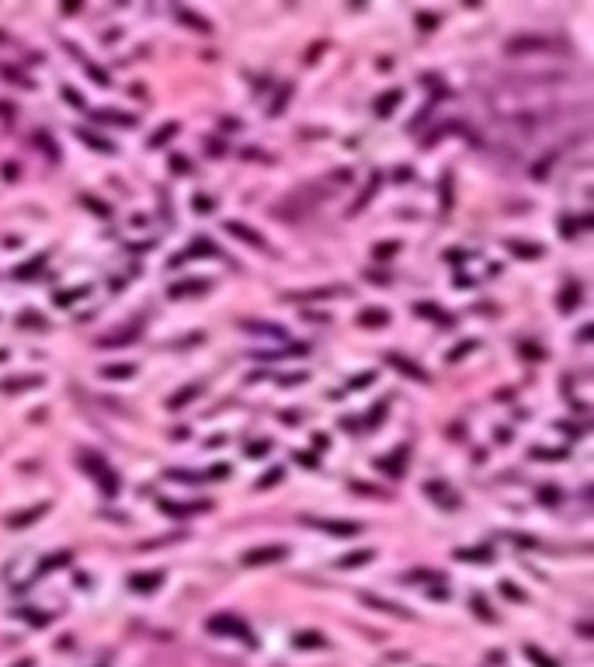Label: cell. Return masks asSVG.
I'll return each mask as SVG.
<instances>
[{
  "instance_id": "30",
  "label": "cell",
  "mask_w": 594,
  "mask_h": 667,
  "mask_svg": "<svg viewBox=\"0 0 594 667\" xmlns=\"http://www.w3.org/2000/svg\"><path fill=\"white\" fill-rule=\"evenodd\" d=\"M87 73H91V77L98 80L101 87H108V73H104V70H101V66H94V63H91V66H87Z\"/></svg>"
},
{
  "instance_id": "14",
  "label": "cell",
  "mask_w": 594,
  "mask_h": 667,
  "mask_svg": "<svg viewBox=\"0 0 594 667\" xmlns=\"http://www.w3.org/2000/svg\"><path fill=\"white\" fill-rule=\"evenodd\" d=\"M195 292H205V282H181V285H171V295H195Z\"/></svg>"
},
{
  "instance_id": "19",
  "label": "cell",
  "mask_w": 594,
  "mask_h": 667,
  "mask_svg": "<svg viewBox=\"0 0 594 667\" xmlns=\"http://www.w3.org/2000/svg\"><path fill=\"white\" fill-rule=\"evenodd\" d=\"M129 341H136V330H119L115 337H101L98 344L101 348H111V344H129Z\"/></svg>"
},
{
  "instance_id": "6",
  "label": "cell",
  "mask_w": 594,
  "mask_h": 667,
  "mask_svg": "<svg viewBox=\"0 0 594 667\" xmlns=\"http://www.w3.org/2000/svg\"><path fill=\"white\" fill-rule=\"evenodd\" d=\"M216 257V243L212 240H195L191 247H188V254H181V257H174L171 264H184V261H191V257Z\"/></svg>"
},
{
  "instance_id": "34",
  "label": "cell",
  "mask_w": 594,
  "mask_h": 667,
  "mask_svg": "<svg viewBox=\"0 0 594 667\" xmlns=\"http://www.w3.org/2000/svg\"><path fill=\"white\" fill-rule=\"evenodd\" d=\"M313 643L320 647L323 640H320V636H313V632H302V636H299V647H313Z\"/></svg>"
},
{
  "instance_id": "28",
  "label": "cell",
  "mask_w": 594,
  "mask_h": 667,
  "mask_svg": "<svg viewBox=\"0 0 594 667\" xmlns=\"http://www.w3.org/2000/svg\"><path fill=\"white\" fill-rule=\"evenodd\" d=\"M417 313H420V316H435V320H441V323L448 320L445 313H438V310H435V302H420V306H417Z\"/></svg>"
},
{
  "instance_id": "2",
  "label": "cell",
  "mask_w": 594,
  "mask_h": 667,
  "mask_svg": "<svg viewBox=\"0 0 594 667\" xmlns=\"http://www.w3.org/2000/svg\"><path fill=\"white\" fill-rule=\"evenodd\" d=\"M302 521L313 525V529L330 532V535H358V532H361L358 521H334V518H313V514H302Z\"/></svg>"
},
{
  "instance_id": "33",
  "label": "cell",
  "mask_w": 594,
  "mask_h": 667,
  "mask_svg": "<svg viewBox=\"0 0 594 667\" xmlns=\"http://www.w3.org/2000/svg\"><path fill=\"white\" fill-rule=\"evenodd\" d=\"M473 348H476L473 341H466V344H459V348H456V351H452V354H448V358H452V362H459L462 354H466V351H473Z\"/></svg>"
},
{
  "instance_id": "13",
  "label": "cell",
  "mask_w": 594,
  "mask_h": 667,
  "mask_svg": "<svg viewBox=\"0 0 594 667\" xmlns=\"http://www.w3.org/2000/svg\"><path fill=\"white\" fill-rule=\"evenodd\" d=\"M160 577H163L160 570H153V573H136V577H132V588H136V591H150V588H157Z\"/></svg>"
},
{
  "instance_id": "31",
  "label": "cell",
  "mask_w": 594,
  "mask_h": 667,
  "mask_svg": "<svg viewBox=\"0 0 594 667\" xmlns=\"http://www.w3.org/2000/svg\"><path fill=\"white\" fill-rule=\"evenodd\" d=\"M462 556H466V560H490V549H487V546H483V549H466Z\"/></svg>"
},
{
  "instance_id": "15",
  "label": "cell",
  "mask_w": 594,
  "mask_h": 667,
  "mask_svg": "<svg viewBox=\"0 0 594 667\" xmlns=\"http://www.w3.org/2000/svg\"><path fill=\"white\" fill-rule=\"evenodd\" d=\"M372 556H376L372 549H355L351 556H344V560H341V567H361V563H369Z\"/></svg>"
},
{
  "instance_id": "5",
  "label": "cell",
  "mask_w": 594,
  "mask_h": 667,
  "mask_svg": "<svg viewBox=\"0 0 594 667\" xmlns=\"http://www.w3.org/2000/svg\"><path fill=\"white\" fill-rule=\"evenodd\" d=\"M389 365H393L396 372H407L410 379H420V382H428V379H431L424 369H417L414 362H410V358H403V354H389Z\"/></svg>"
},
{
  "instance_id": "35",
  "label": "cell",
  "mask_w": 594,
  "mask_h": 667,
  "mask_svg": "<svg viewBox=\"0 0 594 667\" xmlns=\"http://www.w3.org/2000/svg\"><path fill=\"white\" fill-rule=\"evenodd\" d=\"M393 251H396V243H379V247H376V257H389Z\"/></svg>"
},
{
  "instance_id": "8",
  "label": "cell",
  "mask_w": 594,
  "mask_h": 667,
  "mask_svg": "<svg viewBox=\"0 0 594 667\" xmlns=\"http://www.w3.org/2000/svg\"><path fill=\"white\" fill-rule=\"evenodd\" d=\"M243 330H258V334H268V337H289L285 327H278V323H261V320H243Z\"/></svg>"
},
{
  "instance_id": "11",
  "label": "cell",
  "mask_w": 594,
  "mask_h": 667,
  "mask_svg": "<svg viewBox=\"0 0 594 667\" xmlns=\"http://www.w3.org/2000/svg\"><path fill=\"white\" fill-rule=\"evenodd\" d=\"M39 514H45V504H42V508H28V511H21V514H11V518H7V525H11V529H24V525H28V521H35Z\"/></svg>"
},
{
  "instance_id": "16",
  "label": "cell",
  "mask_w": 594,
  "mask_h": 667,
  "mask_svg": "<svg viewBox=\"0 0 594 667\" xmlns=\"http://www.w3.org/2000/svg\"><path fill=\"white\" fill-rule=\"evenodd\" d=\"M361 598H365V605H376V608H386L389 615H403V612H407L403 605H393V601H382V598H372V594H361Z\"/></svg>"
},
{
  "instance_id": "40",
  "label": "cell",
  "mask_w": 594,
  "mask_h": 667,
  "mask_svg": "<svg viewBox=\"0 0 594 667\" xmlns=\"http://www.w3.org/2000/svg\"><path fill=\"white\" fill-rule=\"evenodd\" d=\"M174 171H188V160H184V157H174Z\"/></svg>"
},
{
  "instance_id": "27",
  "label": "cell",
  "mask_w": 594,
  "mask_h": 667,
  "mask_svg": "<svg viewBox=\"0 0 594 667\" xmlns=\"http://www.w3.org/2000/svg\"><path fill=\"white\" fill-rule=\"evenodd\" d=\"M195 396H198V390H195V386H188L181 396H171V407H184V403H188V400H195Z\"/></svg>"
},
{
  "instance_id": "12",
  "label": "cell",
  "mask_w": 594,
  "mask_h": 667,
  "mask_svg": "<svg viewBox=\"0 0 594 667\" xmlns=\"http://www.w3.org/2000/svg\"><path fill=\"white\" fill-rule=\"evenodd\" d=\"M39 382H42V375H21V379H4V382H0V390L18 393L21 386H39Z\"/></svg>"
},
{
  "instance_id": "9",
  "label": "cell",
  "mask_w": 594,
  "mask_h": 667,
  "mask_svg": "<svg viewBox=\"0 0 594 667\" xmlns=\"http://www.w3.org/2000/svg\"><path fill=\"white\" fill-rule=\"evenodd\" d=\"M83 462H87L91 469H98L94 476H98L101 483H104V490H108V493L115 490V476H111V469H108V466H101V459H91V455H83Z\"/></svg>"
},
{
  "instance_id": "21",
  "label": "cell",
  "mask_w": 594,
  "mask_h": 667,
  "mask_svg": "<svg viewBox=\"0 0 594 667\" xmlns=\"http://www.w3.org/2000/svg\"><path fill=\"white\" fill-rule=\"evenodd\" d=\"M132 372H136L132 365H108V369H101V375H108V379H129Z\"/></svg>"
},
{
  "instance_id": "29",
  "label": "cell",
  "mask_w": 594,
  "mask_h": 667,
  "mask_svg": "<svg viewBox=\"0 0 594 667\" xmlns=\"http://www.w3.org/2000/svg\"><path fill=\"white\" fill-rule=\"evenodd\" d=\"M281 473H285V469H281V466H275V469H268V476H264V480H258V487H261V490H264V487H271V483H278V480H281Z\"/></svg>"
},
{
  "instance_id": "4",
  "label": "cell",
  "mask_w": 594,
  "mask_h": 667,
  "mask_svg": "<svg viewBox=\"0 0 594 667\" xmlns=\"http://www.w3.org/2000/svg\"><path fill=\"white\" fill-rule=\"evenodd\" d=\"M226 233H230V236H237V240H243V243H250V247H261V251H264V236L254 233L250 226L237 223V219H233V223H226Z\"/></svg>"
},
{
  "instance_id": "1",
  "label": "cell",
  "mask_w": 594,
  "mask_h": 667,
  "mask_svg": "<svg viewBox=\"0 0 594 667\" xmlns=\"http://www.w3.org/2000/svg\"><path fill=\"white\" fill-rule=\"evenodd\" d=\"M504 49H507V56H535V52H563L567 42L556 35H518Z\"/></svg>"
},
{
  "instance_id": "17",
  "label": "cell",
  "mask_w": 594,
  "mask_h": 667,
  "mask_svg": "<svg viewBox=\"0 0 594 667\" xmlns=\"http://www.w3.org/2000/svg\"><path fill=\"white\" fill-rule=\"evenodd\" d=\"M400 98H403L400 91H386V94H382V98L376 101V112H379V115H389V108H393V104H396Z\"/></svg>"
},
{
  "instance_id": "25",
  "label": "cell",
  "mask_w": 594,
  "mask_h": 667,
  "mask_svg": "<svg viewBox=\"0 0 594 667\" xmlns=\"http://www.w3.org/2000/svg\"><path fill=\"white\" fill-rule=\"evenodd\" d=\"M174 132H178V125H174V122H167V125H163V129H160V132L150 139V143H153V146H163V143H167V136H174Z\"/></svg>"
},
{
  "instance_id": "38",
  "label": "cell",
  "mask_w": 594,
  "mask_h": 667,
  "mask_svg": "<svg viewBox=\"0 0 594 667\" xmlns=\"http://www.w3.org/2000/svg\"><path fill=\"white\" fill-rule=\"evenodd\" d=\"M247 452H250V455H264V452H268V441H254Z\"/></svg>"
},
{
  "instance_id": "3",
  "label": "cell",
  "mask_w": 594,
  "mask_h": 667,
  "mask_svg": "<svg viewBox=\"0 0 594 667\" xmlns=\"http://www.w3.org/2000/svg\"><path fill=\"white\" fill-rule=\"evenodd\" d=\"M281 556H289V549L285 546H261V549H250L247 556H243V563L247 567H258V563H275V560H281Z\"/></svg>"
},
{
  "instance_id": "22",
  "label": "cell",
  "mask_w": 594,
  "mask_h": 667,
  "mask_svg": "<svg viewBox=\"0 0 594 667\" xmlns=\"http://www.w3.org/2000/svg\"><path fill=\"white\" fill-rule=\"evenodd\" d=\"M358 320H361V323H365V327H369V323H376V327H382V323H386V320H389V316L382 313V310H365V313L358 316Z\"/></svg>"
},
{
  "instance_id": "20",
  "label": "cell",
  "mask_w": 594,
  "mask_h": 667,
  "mask_svg": "<svg viewBox=\"0 0 594 667\" xmlns=\"http://www.w3.org/2000/svg\"><path fill=\"white\" fill-rule=\"evenodd\" d=\"M507 247L518 251L521 257H539V254H542V247H535V243H521V240H507Z\"/></svg>"
},
{
  "instance_id": "24",
  "label": "cell",
  "mask_w": 594,
  "mask_h": 667,
  "mask_svg": "<svg viewBox=\"0 0 594 667\" xmlns=\"http://www.w3.org/2000/svg\"><path fill=\"white\" fill-rule=\"evenodd\" d=\"M63 563H70V552H52V556H49V560H45V563H42L39 570H42V573H45V570H52V567H63Z\"/></svg>"
},
{
  "instance_id": "37",
  "label": "cell",
  "mask_w": 594,
  "mask_h": 667,
  "mask_svg": "<svg viewBox=\"0 0 594 667\" xmlns=\"http://www.w3.org/2000/svg\"><path fill=\"white\" fill-rule=\"evenodd\" d=\"M195 209L198 212H212V198H195Z\"/></svg>"
},
{
  "instance_id": "39",
  "label": "cell",
  "mask_w": 594,
  "mask_h": 667,
  "mask_svg": "<svg viewBox=\"0 0 594 667\" xmlns=\"http://www.w3.org/2000/svg\"><path fill=\"white\" fill-rule=\"evenodd\" d=\"M226 473H230V469H226V466H216V469L209 473V476H212V480H222V476H226Z\"/></svg>"
},
{
  "instance_id": "36",
  "label": "cell",
  "mask_w": 594,
  "mask_h": 667,
  "mask_svg": "<svg viewBox=\"0 0 594 667\" xmlns=\"http://www.w3.org/2000/svg\"><path fill=\"white\" fill-rule=\"evenodd\" d=\"M539 497H546V504H556V497H559V493H556L553 487H542V490H539Z\"/></svg>"
},
{
  "instance_id": "10",
  "label": "cell",
  "mask_w": 594,
  "mask_h": 667,
  "mask_svg": "<svg viewBox=\"0 0 594 667\" xmlns=\"http://www.w3.org/2000/svg\"><path fill=\"white\" fill-rule=\"evenodd\" d=\"M577 302H580V282H570V289H563V295H559V310L570 313V310H577Z\"/></svg>"
},
{
  "instance_id": "23",
  "label": "cell",
  "mask_w": 594,
  "mask_h": 667,
  "mask_svg": "<svg viewBox=\"0 0 594 667\" xmlns=\"http://www.w3.org/2000/svg\"><path fill=\"white\" fill-rule=\"evenodd\" d=\"M80 136L87 139V146H98V150H104V153H111V143H104L101 136H94V132H87V129H80Z\"/></svg>"
},
{
  "instance_id": "32",
  "label": "cell",
  "mask_w": 594,
  "mask_h": 667,
  "mask_svg": "<svg viewBox=\"0 0 594 667\" xmlns=\"http://www.w3.org/2000/svg\"><path fill=\"white\" fill-rule=\"evenodd\" d=\"M63 98L70 101V104H77V108H83V98H80L77 91H70V87H63Z\"/></svg>"
},
{
  "instance_id": "26",
  "label": "cell",
  "mask_w": 594,
  "mask_h": 667,
  "mask_svg": "<svg viewBox=\"0 0 594 667\" xmlns=\"http://www.w3.org/2000/svg\"><path fill=\"white\" fill-rule=\"evenodd\" d=\"M94 118H101V122H119V125H136L132 115H108V112H98Z\"/></svg>"
},
{
  "instance_id": "18",
  "label": "cell",
  "mask_w": 594,
  "mask_h": 667,
  "mask_svg": "<svg viewBox=\"0 0 594 667\" xmlns=\"http://www.w3.org/2000/svg\"><path fill=\"white\" fill-rule=\"evenodd\" d=\"M178 18H181V21H188V24H191L195 32H209V21H205V18H198V14H191V11H184V7H178Z\"/></svg>"
},
{
  "instance_id": "7",
  "label": "cell",
  "mask_w": 594,
  "mask_h": 667,
  "mask_svg": "<svg viewBox=\"0 0 594 667\" xmlns=\"http://www.w3.org/2000/svg\"><path fill=\"white\" fill-rule=\"evenodd\" d=\"M344 289H337V285H327V289H309V292H289L285 299H292V302H302V299H327V295H341Z\"/></svg>"
}]
</instances>
